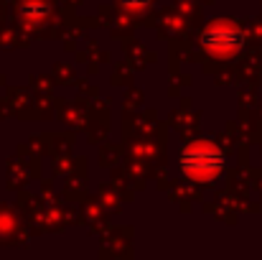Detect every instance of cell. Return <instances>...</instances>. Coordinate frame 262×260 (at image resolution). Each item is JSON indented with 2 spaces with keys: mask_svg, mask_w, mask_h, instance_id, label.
Returning a JSON list of instances; mask_svg holds the SVG:
<instances>
[{
  "mask_svg": "<svg viewBox=\"0 0 262 260\" xmlns=\"http://www.w3.org/2000/svg\"><path fill=\"white\" fill-rule=\"evenodd\" d=\"M181 169L193 181H209L222 169V153L211 143H193L181 156Z\"/></svg>",
  "mask_w": 262,
  "mask_h": 260,
  "instance_id": "6da1fadb",
  "label": "cell"
},
{
  "mask_svg": "<svg viewBox=\"0 0 262 260\" xmlns=\"http://www.w3.org/2000/svg\"><path fill=\"white\" fill-rule=\"evenodd\" d=\"M239 44H242V36L227 26H216L204 36V46L214 54H232Z\"/></svg>",
  "mask_w": 262,
  "mask_h": 260,
  "instance_id": "7a4b0ae2",
  "label": "cell"
}]
</instances>
